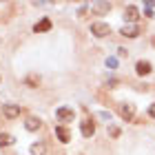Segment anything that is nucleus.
I'll return each instance as SVG.
<instances>
[{
    "label": "nucleus",
    "mask_w": 155,
    "mask_h": 155,
    "mask_svg": "<svg viewBox=\"0 0 155 155\" xmlns=\"http://www.w3.org/2000/svg\"><path fill=\"white\" fill-rule=\"evenodd\" d=\"M27 84H31V87H36V84H38V78L29 75V78H27Z\"/></svg>",
    "instance_id": "nucleus-15"
},
{
    "label": "nucleus",
    "mask_w": 155,
    "mask_h": 155,
    "mask_svg": "<svg viewBox=\"0 0 155 155\" xmlns=\"http://www.w3.org/2000/svg\"><path fill=\"white\" fill-rule=\"evenodd\" d=\"M25 129H27V131H38V129H40V120H38V117H29V120L25 122Z\"/></svg>",
    "instance_id": "nucleus-12"
},
{
    "label": "nucleus",
    "mask_w": 155,
    "mask_h": 155,
    "mask_svg": "<svg viewBox=\"0 0 155 155\" xmlns=\"http://www.w3.org/2000/svg\"><path fill=\"white\" fill-rule=\"evenodd\" d=\"M120 115H122L126 122H131L133 120V115H135V107H133V104H120Z\"/></svg>",
    "instance_id": "nucleus-4"
},
{
    "label": "nucleus",
    "mask_w": 155,
    "mask_h": 155,
    "mask_svg": "<svg viewBox=\"0 0 155 155\" xmlns=\"http://www.w3.org/2000/svg\"><path fill=\"white\" fill-rule=\"evenodd\" d=\"M80 129H82V135L84 137H91L95 133V122H93V120H84V122L80 124Z\"/></svg>",
    "instance_id": "nucleus-5"
},
{
    "label": "nucleus",
    "mask_w": 155,
    "mask_h": 155,
    "mask_svg": "<svg viewBox=\"0 0 155 155\" xmlns=\"http://www.w3.org/2000/svg\"><path fill=\"white\" fill-rule=\"evenodd\" d=\"M55 135H58L60 137V142H69V140H71V135H69V131L64 129V126H58V129H55Z\"/></svg>",
    "instance_id": "nucleus-11"
},
{
    "label": "nucleus",
    "mask_w": 155,
    "mask_h": 155,
    "mask_svg": "<svg viewBox=\"0 0 155 155\" xmlns=\"http://www.w3.org/2000/svg\"><path fill=\"white\" fill-rule=\"evenodd\" d=\"M55 115H58L60 122H73V109H69V107H60L55 111Z\"/></svg>",
    "instance_id": "nucleus-3"
},
{
    "label": "nucleus",
    "mask_w": 155,
    "mask_h": 155,
    "mask_svg": "<svg viewBox=\"0 0 155 155\" xmlns=\"http://www.w3.org/2000/svg\"><path fill=\"white\" fill-rule=\"evenodd\" d=\"M120 33H122L124 38H135L137 33H140V27H137V25H124Z\"/></svg>",
    "instance_id": "nucleus-7"
},
{
    "label": "nucleus",
    "mask_w": 155,
    "mask_h": 155,
    "mask_svg": "<svg viewBox=\"0 0 155 155\" xmlns=\"http://www.w3.org/2000/svg\"><path fill=\"white\" fill-rule=\"evenodd\" d=\"M124 18H126V20H129V22L133 25V22H135V20L140 18L137 7H135V5H129V7H126V11H124Z\"/></svg>",
    "instance_id": "nucleus-6"
},
{
    "label": "nucleus",
    "mask_w": 155,
    "mask_h": 155,
    "mask_svg": "<svg viewBox=\"0 0 155 155\" xmlns=\"http://www.w3.org/2000/svg\"><path fill=\"white\" fill-rule=\"evenodd\" d=\"M91 33H93L95 38H104V36L111 33V27L107 22H93V25H91Z\"/></svg>",
    "instance_id": "nucleus-1"
},
{
    "label": "nucleus",
    "mask_w": 155,
    "mask_h": 155,
    "mask_svg": "<svg viewBox=\"0 0 155 155\" xmlns=\"http://www.w3.org/2000/svg\"><path fill=\"white\" fill-rule=\"evenodd\" d=\"M13 144V137L9 133H0V146H11Z\"/></svg>",
    "instance_id": "nucleus-14"
},
{
    "label": "nucleus",
    "mask_w": 155,
    "mask_h": 155,
    "mask_svg": "<svg viewBox=\"0 0 155 155\" xmlns=\"http://www.w3.org/2000/svg\"><path fill=\"white\" fill-rule=\"evenodd\" d=\"M107 64H109V67H115V64H117V60H115V58H109V60H107Z\"/></svg>",
    "instance_id": "nucleus-17"
},
{
    "label": "nucleus",
    "mask_w": 155,
    "mask_h": 155,
    "mask_svg": "<svg viewBox=\"0 0 155 155\" xmlns=\"http://www.w3.org/2000/svg\"><path fill=\"white\" fill-rule=\"evenodd\" d=\"M149 115H151V117H155V102L151 104V109H149Z\"/></svg>",
    "instance_id": "nucleus-18"
},
{
    "label": "nucleus",
    "mask_w": 155,
    "mask_h": 155,
    "mask_svg": "<svg viewBox=\"0 0 155 155\" xmlns=\"http://www.w3.org/2000/svg\"><path fill=\"white\" fill-rule=\"evenodd\" d=\"M93 11L97 13V16H104L107 11H111V5L109 2H95L93 5Z\"/></svg>",
    "instance_id": "nucleus-9"
},
{
    "label": "nucleus",
    "mask_w": 155,
    "mask_h": 155,
    "mask_svg": "<svg viewBox=\"0 0 155 155\" xmlns=\"http://www.w3.org/2000/svg\"><path fill=\"white\" fill-rule=\"evenodd\" d=\"M2 115L7 120H16L20 115V107L18 104H2Z\"/></svg>",
    "instance_id": "nucleus-2"
},
{
    "label": "nucleus",
    "mask_w": 155,
    "mask_h": 155,
    "mask_svg": "<svg viewBox=\"0 0 155 155\" xmlns=\"http://www.w3.org/2000/svg\"><path fill=\"white\" fill-rule=\"evenodd\" d=\"M153 47H155V38H153Z\"/></svg>",
    "instance_id": "nucleus-19"
},
{
    "label": "nucleus",
    "mask_w": 155,
    "mask_h": 155,
    "mask_svg": "<svg viewBox=\"0 0 155 155\" xmlns=\"http://www.w3.org/2000/svg\"><path fill=\"white\" fill-rule=\"evenodd\" d=\"M109 133H111L113 137H117V135H120V129H117V126H111V129H109Z\"/></svg>",
    "instance_id": "nucleus-16"
},
{
    "label": "nucleus",
    "mask_w": 155,
    "mask_h": 155,
    "mask_svg": "<svg viewBox=\"0 0 155 155\" xmlns=\"http://www.w3.org/2000/svg\"><path fill=\"white\" fill-rule=\"evenodd\" d=\"M135 73H137V75H149V73H151V62L140 60L137 64H135Z\"/></svg>",
    "instance_id": "nucleus-8"
},
{
    "label": "nucleus",
    "mask_w": 155,
    "mask_h": 155,
    "mask_svg": "<svg viewBox=\"0 0 155 155\" xmlns=\"http://www.w3.org/2000/svg\"><path fill=\"white\" fill-rule=\"evenodd\" d=\"M49 29H51V20H49V18L40 20V22L33 27V31H36V33H40V31H49Z\"/></svg>",
    "instance_id": "nucleus-10"
},
{
    "label": "nucleus",
    "mask_w": 155,
    "mask_h": 155,
    "mask_svg": "<svg viewBox=\"0 0 155 155\" xmlns=\"http://www.w3.org/2000/svg\"><path fill=\"white\" fill-rule=\"evenodd\" d=\"M31 155H47V146L42 144V142L31 144Z\"/></svg>",
    "instance_id": "nucleus-13"
}]
</instances>
